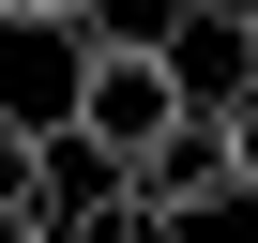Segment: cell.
Returning a JSON list of instances; mask_svg holds the SVG:
<instances>
[{"mask_svg":"<svg viewBox=\"0 0 258 243\" xmlns=\"http://www.w3.org/2000/svg\"><path fill=\"white\" fill-rule=\"evenodd\" d=\"M182 46H76V91H61V152L121 167V152H152L167 122H182Z\"/></svg>","mask_w":258,"mask_h":243,"instance_id":"6da1fadb","label":"cell"},{"mask_svg":"<svg viewBox=\"0 0 258 243\" xmlns=\"http://www.w3.org/2000/svg\"><path fill=\"white\" fill-rule=\"evenodd\" d=\"M121 183H137L152 213H182V228H198V213H228V198H243V152H228V106H182V122H167L152 152H121Z\"/></svg>","mask_w":258,"mask_h":243,"instance_id":"7a4b0ae2","label":"cell"},{"mask_svg":"<svg viewBox=\"0 0 258 243\" xmlns=\"http://www.w3.org/2000/svg\"><path fill=\"white\" fill-rule=\"evenodd\" d=\"M0 243H61V122L0 106Z\"/></svg>","mask_w":258,"mask_h":243,"instance_id":"3957f363","label":"cell"},{"mask_svg":"<svg viewBox=\"0 0 258 243\" xmlns=\"http://www.w3.org/2000/svg\"><path fill=\"white\" fill-rule=\"evenodd\" d=\"M243 76H258V31H243V16H198V31H182V91H198V106H228Z\"/></svg>","mask_w":258,"mask_h":243,"instance_id":"277c9868","label":"cell"},{"mask_svg":"<svg viewBox=\"0 0 258 243\" xmlns=\"http://www.w3.org/2000/svg\"><path fill=\"white\" fill-rule=\"evenodd\" d=\"M198 0H76V46H182Z\"/></svg>","mask_w":258,"mask_h":243,"instance_id":"5b68a950","label":"cell"},{"mask_svg":"<svg viewBox=\"0 0 258 243\" xmlns=\"http://www.w3.org/2000/svg\"><path fill=\"white\" fill-rule=\"evenodd\" d=\"M228 152H243V198H258V76L228 91Z\"/></svg>","mask_w":258,"mask_h":243,"instance_id":"8992f818","label":"cell"},{"mask_svg":"<svg viewBox=\"0 0 258 243\" xmlns=\"http://www.w3.org/2000/svg\"><path fill=\"white\" fill-rule=\"evenodd\" d=\"M0 31H76V0H0Z\"/></svg>","mask_w":258,"mask_h":243,"instance_id":"52a82bcc","label":"cell"},{"mask_svg":"<svg viewBox=\"0 0 258 243\" xmlns=\"http://www.w3.org/2000/svg\"><path fill=\"white\" fill-rule=\"evenodd\" d=\"M198 16H243V31H258V0H198Z\"/></svg>","mask_w":258,"mask_h":243,"instance_id":"ba28073f","label":"cell"}]
</instances>
